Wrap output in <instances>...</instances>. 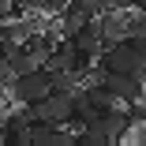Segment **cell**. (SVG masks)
I'll return each instance as SVG.
<instances>
[{
	"instance_id": "cell-1",
	"label": "cell",
	"mask_w": 146,
	"mask_h": 146,
	"mask_svg": "<svg viewBox=\"0 0 146 146\" xmlns=\"http://www.w3.org/2000/svg\"><path fill=\"white\" fill-rule=\"evenodd\" d=\"M11 101H23V105H38L41 98H49L52 94V71L41 64V68H34V71H23V75H15L11 79Z\"/></svg>"
},
{
	"instance_id": "cell-2",
	"label": "cell",
	"mask_w": 146,
	"mask_h": 146,
	"mask_svg": "<svg viewBox=\"0 0 146 146\" xmlns=\"http://www.w3.org/2000/svg\"><path fill=\"white\" fill-rule=\"evenodd\" d=\"M34 112L41 116V120H49V124H71V116H75V98L64 94V90H52L49 98H41V101L34 105Z\"/></svg>"
},
{
	"instance_id": "cell-3",
	"label": "cell",
	"mask_w": 146,
	"mask_h": 146,
	"mask_svg": "<svg viewBox=\"0 0 146 146\" xmlns=\"http://www.w3.org/2000/svg\"><path fill=\"white\" fill-rule=\"evenodd\" d=\"M98 15H101V4H98V0H68V8L56 15V19H60V34H71L75 26L94 23Z\"/></svg>"
},
{
	"instance_id": "cell-4",
	"label": "cell",
	"mask_w": 146,
	"mask_h": 146,
	"mask_svg": "<svg viewBox=\"0 0 146 146\" xmlns=\"http://www.w3.org/2000/svg\"><path fill=\"white\" fill-rule=\"evenodd\" d=\"M98 30H101V41L105 45H116L127 38V11H101L98 15Z\"/></svg>"
},
{
	"instance_id": "cell-5",
	"label": "cell",
	"mask_w": 146,
	"mask_h": 146,
	"mask_svg": "<svg viewBox=\"0 0 146 146\" xmlns=\"http://www.w3.org/2000/svg\"><path fill=\"white\" fill-rule=\"evenodd\" d=\"M8 64H11V71H15V75H23V71L41 68V64H45V56H41V52H34L30 45L23 41V45H15V49L8 52Z\"/></svg>"
},
{
	"instance_id": "cell-6",
	"label": "cell",
	"mask_w": 146,
	"mask_h": 146,
	"mask_svg": "<svg viewBox=\"0 0 146 146\" xmlns=\"http://www.w3.org/2000/svg\"><path fill=\"white\" fill-rule=\"evenodd\" d=\"M127 142H135V146H146V120L127 127Z\"/></svg>"
},
{
	"instance_id": "cell-7",
	"label": "cell",
	"mask_w": 146,
	"mask_h": 146,
	"mask_svg": "<svg viewBox=\"0 0 146 146\" xmlns=\"http://www.w3.org/2000/svg\"><path fill=\"white\" fill-rule=\"evenodd\" d=\"M68 8V0H45V15H60Z\"/></svg>"
},
{
	"instance_id": "cell-8",
	"label": "cell",
	"mask_w": 146,
	"mask_h": 146,
	"mask_svg": "<svg viewBox=\"0 0 146 146\" xmlns=\"http://www.w3.org/2000/svg\"><path fill=\"white\" fill-rule=\"evenodd\" d=\"M23 4V11H41L45 15V0H19Z\"/></svg>"
}]
</instances>
